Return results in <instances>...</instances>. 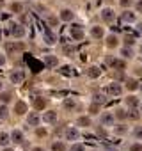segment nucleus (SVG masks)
I'll use <instances>...</instances> for the list:
<instances>
[{
  "instance_id": "f257e3e1",
  "label": "nucleus",
  "mask_w": 142,
  "mask_h": 151,
  "mask_svg": "<svg viewBox=\"0 0 142 151\" xmlns=\"http://www.w3.org/2000/svg\"><path fill=\"white\" fill-rule=\"evenodd\" d=\"M71 37H73L75 41H82L85 37V32H84L82 25H73L71 27Z\"/></svg>"
},
{
  "instance_id": "f03ea898",
  "label": "nucleus",
  "mask_w": 142,
  "mask_h": 151,
  "mask_svg": "<svg viewBox=\"0 0 142 151\" xmlns=\"http://www.w3.org/2000/svg\"><path fill=\"white\" fill-rule=\"evenodd\" d=\"M66 139H67V140H73V142L78 140V139H80V130H78L77 126H69V128L66 130Z\"/></svg>"
},
{
  "instance_id": "7ed1b4c3",
  "label": "nucleus",
  "mask_w": 142,
  "mask_h": 151,
  "mask_svg": "<svg viewBox=\"0 0 142 151\" xmlns=\"http://www.w3.org/2000/svg\"><path fill=\"white\" fill-rule=\"evenodd\" d=\"M11 34H13V37H16V39H22V37L25 36V29H23L22 25L14 23V25H11Z\"/></svg>"
},
{
  "instance_id": "20e7f679",
  "label": "nucleus",
  "mask_w": 142,
  "mask_h": 151,
  "mask_svg": "<svg viewBox=\"0 0 142 151\" xmlns=\"http://www.w3.org/2000/svg\"><path fill=\"white\" fill-rule=\"evenodd\" d=\"M43 121H44L46 124L57 123V112H55V110H46V112L43 114Z\"/></svg>"
},
{
  "instance_id": "39448f33",
  "label": "nucleus",
  "mask_w": 142,
  "mask_h": 151,
  "mask_svg": "<svg viewBox=\"0 0 142 151\" xmlns=\"http://www.w3.org/2000/svg\"><path fill=\"white\" fill-rule=\"evenodd\" d=\"M121 91H123V87H121L119 84H108L107 89H105V93H107V94H112V96L121 94Z\"/></svg>"
},
{
  "instance_id": "423d86ee",
  "label": "nucleus",
  "mask_w": 142,
  "mask_h": 151,
  "mask_svg": "<svg viewBox=\"0 0 142 151\" xmlns=\"http://www.w3.org/2000/svg\"><path fill=\"white\" fill-rule=\"evenodd\" d=\"M101 18H103V22H114V18H115V13H114V9H110V7H105V9L101 11Z\"/></svg>"
},
{
  "instance_id": "0eeeda50",
  "label": "nucleus",
  "mask_w": 142,
  "mask_h": 151,
  "mask_svg": "<svg viewBox=\"0 0 142 151\" xmlns=\"http://www.w3.org/2000/svg\"><path fill=\"white\" fill-rule=\"evenodd\" d=\"M14 114H16V116L27 114V103H25V101H16V103H14Z\"/></svg>"
},
{
  "instance_id": "6e6552de",
  "label": "nucleus",
  "mask_w": 142,
  "mask_h": 151,
  "mask_svg": "<svg viewBox=\"0 0 142 151\" xmlns=\"http://www.w3.org/2000/svg\"><path fill=\"white\" fill-rule=\"evenodd\" d=\"M43 64H44L46 68H55V66L59 64V59H57L55 55H46L44 60H43Z\"/></svg>"
},
{
  "instance_id": "1a4fd4ad",
  "label": "nucleus",
  "mask_w": 142,
  "mask_h": 151,
  "mask_svg": "<svg viewBox=\"0 0 142 151\" xmlns=\"http://www.w3.org/2000/svg\"><path fill=\"white\" fill-rule=\"evenodd\" d=\"M114 114H110V112H105L103 116H101V124L103 126H112L114 124Z\"/></svg>"
},
{
  "instance_id": "9d476101",
  "label": "nucleus",
  "mask_w": 142,
  "mask_h": 151,
  "mask_svg": "<svg viewBox=\"0 0 142 151\" xmlns=\"http://www.w3.org/2000/svg\"><path fill=\"white\" fill-rule=\"evenodd\" d=\"M11 140L16 142V144H22V142L25 140L23 132H22V130H13V133H11Z\"/></svg>"
},
{
  "instance_id": "9b49d317",
  "label": "nucleus",
  "mask_w": 142,
  "mask_h": 151,
  "mask_svg": "<svg viewBox=\"0 0 142 151\" xmlns=\"http://www.w3.org/2000/svg\"><path fill=\"white\" fill-rule=\"evenodd\" d=\"M59 18L62 20V22H71L75 18V13L71 11V9H64V11H60V14H59Z\"/></svg>"
},
{
  "instance_id": "f8f14e48",
  "label": "nucleus",
  "mask_w": 142,
  "mask_h": 151,
  "mask_svg": "<svg viewBox=\"0 0 142 151\" xmlns=\"http://www.w3.org/2000/svg\"><path fill=\"white\" fill-rule=\"evenodd\" d=\"M23 78H25L23 71H13V73H11V82H13V84H22Z\"/></svg>"
},
{
  "instance_id": "ddd939ff",
  "label": "nucleus",
  "mask_w": 142,
  "mask_h": 151,
  "mask_svg": "<svg viewBox=\"0 0 142 151\" xmlns=\"http://www.w3.org/2000/svg\"><path fill=\"white\" fill-rule=\"evenodd\" d=\"M87 75H89V78H98L100 75H101V69H100L98 66H91V68L87 69Z\"/></svg>"
},
{
  "instance_id": "4468645a",
  "label": "nucleus",
  "mask_w": 142,
  "mask_h": 151,
  "mask_svg": "<svg viewBox=\"0 0 142 151\" xmlns=\"http://www.w3.org/2000/svg\"><path fill=\"white\" fill-rule=\"evenodd\" d=\"M91 36H93V37H98V39H100V37H103V36H105V30H103V27H98V25H94V27L91 29Z\"/></svg>"
},
{
  "instance_id": "2eb2a0df",
  "label": "nucleus",
  "mask_w": 142,
  "mask_h": 151,
  "mask_svg": "<svg viewBox=\"0 0 142 151\" xmlns=\"http://www.w3.org/2000/svg\"><path fill=\"white\" fill-rule=\"evenodd\" d=\"M44 43L46 45H55V36H53V32L50 29L44 30Z\"/></svg>"
},
{
  "instance_id": "dca6fc26",
  "label": "nucleus",
  "mask_w": 142,
  "mask_h": 151,
  "mask_svg": "<svg viewBox=\"0 0 142 151\" xmlns=\"http://www.w3.org/2000/svg\"><path fill=\"white\" fill-rule=\"evenodd\" d=\"M39 121H41V117H39L36 112L29 114V117H27V123H29V124H32V126H37V124H39Z\"/></svg>"
},
{
  "instance_id": "f3484780",
  "label": "nucleus",
  "mask_w": 142,
  "mask_h": 151,
  "mask_svg": "<svg viewBox=\"0 0 142 151\" xmlns=\"http://www.w3.org/2000/svg\"><path fill=\"white\" fill-rule=\"evenodd\" d=\"M62 105H64V109H67V110H75V107H77V101H75V98H66Z\"/></svg>"
},
{
  "instance_id": "a211bd4d",
  "label": "nucleus",
  "mask_w": 142,
  "mask_h": 151,
  "mask_svg": "<svg viewBox=\"0 0 142 151\" xmlns=\"http://www.w3.org/2000/svg\"><path fill=\"white\" fill-rule=\"evenodd\" d=\"M77 126H91V117L89 116H82L77 119Z\"/></svg>"
},
{
  "instance_id": "6ab92c4d",
  "label": "nucleus",
  "mask_w": 142,
  "mask_h": 151,
  "mask_svg": "<svg viewBox=\"0 0 142 151\" xmlns=\"http://www.w3.org/2000/svg\"><path fill=\"white\" fill-rule=\"evenodd\" d=\"M11 142V135L6 132H0V146H7Z\"/></svg>"
},
{
  "instance_id": "aec40b11",
  "label": "nucleus",
  "mask_w": 142,
  "mask_h": 151,
  "mask_svg": "<svg viewBox=\"0 0 142 151\" xmlns=\"http://www.w3.org/2000/svg\"><path fill=\"white\" fill-rule=\"evenodd\" d=\"M44 107H46V100H44V98H36V100H34V109L43 110Z\"/></svg>"
},
{
  "instance_id": "412c9836",
  "label": "nucleus",
  "mask_w": 142,
  "mask_h": 151,
  "mask_svg": "<svg viewBox=\"0 0 142 151\" xmlns=\"http://www.w3.org/2000/svg\"><path fill=\"white\" fill-rule=\"evenodd\" d=\"M121 18H123V22H135V13H131V11H124V13L121 14Z\"/></svg>"
},
{
  "instance_id": "4be33fe9",
  "label": "nucleus",
  "mask_w": 142,
  "mask_h": 151,
  "mask_svg": "<svg viewBox=\"0 0 142 151\" xmlns=\"http://www.w3.org/2000/svg\"><path fill=\"white\" fill-rule=\"evenodd\" d=\"M108 62H110L115 69H124V62H123V60H119V59H110Z\"/></svg>"
},
{
  "instance_id": "5701e85b",
  "label": "nucleus",
  "mask_w": 142,
  "mask_h": 151,
  "mask_svg": "<svg viewBox=\"0 0 142 151\" xmlns=\"http://www.w3.org/2000/svg\"><path fill=\"white\" fill-rule=\"evenodd\" d=\"M7 116H9V109L6 107V103H2L0 105V119H7Z\"/></svg>"
},
{
  "instance_id": "b1692460",
  "label": "nucleus",
  "mask_w": 142,
  "mask_h": 151,
  "mask_svg": "<svg viewBox=\"0 0 142 151\" xmlns=\"http://www.w3.org/2000/svg\"><path fill=\"white\" fill-rule=\"evenodd\" d=\"M6 50L11 53V52H14V50H23V46H22V45H18V43H16V45H13V43H7V45H6Z\"/></svg>"
},
{
  "instance_id": "393cba45",
  "label": "nucleus",
  "mask_w": 142,
  "mask_h": 151,
  "mask_svg": "<svg viewBox=\"0 0 142 151\" xmlns=\"http://www.w3.org/2000/svg\"><path fill=\"white\" fill-rule=\"evenodd\" d=\"M52 151H66V144L64 142H53L52 144Z\"/></svg>"
},
{
  "instance_id": "a878e982",
  "label": "nucleus",
  "mask_w": 142,
  "mask_h": 151,
  "mask_svg": "<svg viewBox=\"0 0 142 151\" xmlns=\"http://www.w3.org/2000/svg\"><path fill=\"white\" fill-rule=\"evenodd\" d=\"M0 101H2V103L11 101V93L9 91H2V93H0Z\"/></svg>"
},
{
  "instance_id": "bb28decb",
  "label": "nucleus",
  "mask_w": 142,
  "mask_h": 151,
  "mask_svg": "<svg viewBox=\"0 0 142 151\" xmlns=\"http://www.w3.org/2000/svg\"><path fill=\"white\" fill-rule=\"evenodd\" d=\"M107 45H108L110 48L117 46V37H115V36H108V37H107Z\"/></svg>"
},
{
  "instance_id": "cd10ccee",
  "label": "nucleus",
  "mask_w": 142,
  "mask_h": 151,
  "mask_svg": "<svg viewBox=\"0 0 142 151\" xmlns=\"http://www.w3.org/2000/svg\"><path fill=\"white\" fill-rule=\"evenodd\" d=\"M126 103L133 109V107H137V105H138V100H137L135 96H128V98H126Z\"/></svg>"
},
{
  "instance_id": "c85d7f7f",
  "label": "nucleus",
  "mask_w": 142,
  "mask_h": 151,
  "mask_svg": "<svg viewBox=\"0 0 142 151\" xmlns=\"http://www.w3.org/2000/svg\"><path fill=\"white\" fill-rule=\"evenodd\" d=\"M89 112H91V114H98V112H100V103H98V101L91 103V105H89Z\"/></svg>"
},
{
  "instance_id": "c756f323",
  "label": "nucleus",
  "mask_w": 142,
  "mask_h": 151,
  "mask_svg": "<svg viewBox=\"0 0 142 151\" xmlns=\"http://www.w3.org/2000/svg\"><path fill=\"white\" fill-rule=\"evenodd\" d=\"M69 151H85V146H84V144H77V142H73V146L69 147Z\"/></svg>"
},
{
  "instance_id": "7c9ffc66",
  "label": "nucleus",
  "mask_w": 142,
  "mask_h": 151,
  "mask_svg": "<svg viewBox=\"0 0 142 151\" xmlns=\"http://www.w3.org/2000/svg\"><path fill=\"white\" fill-rule=\"evenodd\" d=\"M126 87H128L130 91H135V89L138 87V82H137V80H128V82H126Z\"/></svg>"
},
{
  "instance_id": "2f4dec72",
  "label": "nucleus",
  "mask_w": 142,
  "mask_h": 151,
  "mask_svg": "<svg viewBox=\"0 0 142 151\" xmlns=\"http://www.w3.org/2000/svg\"><path fill=\"white\" fill-rule=\"evenodd\" d=\"M32 66H34V71L37 73V71H41V69H43V66H44V64H41V62H37V60H32V62H30V68H32Z\"/></svg>"
},
{
  "instance_id": "473e14b6",
  "label": "nucleus",
  "mask_w": 142,
  "mask_h": 151,
  "mask_svg": "<svg viewBox=\"0 0 142 151\" xmlns=\"http://www.w3.org/2000/svg\"><path fill=\"white\" fill-rule=\"evenodd\" d=\"M121 55H123V57H131V55H133V50L126 46V48H123V50H121Z\"/></svg>"
},
{
  "instance_id": "72a5a7b5",
  "label": "nucleus",
  "mask_w": 142,
  "mask_h": 151,
  "mask_svg": "<svg viewBox=\"0 0 142 151\" xmlns=\"http://www.w3.org/2000/svg\"><path fill=\"white\" fill-rule=\"evenodd\" d=\"M133 137L142 139V126H135V128H133Z\"/></svg>"
},
{
  "instance_id": "f704fd0d",
  "label": "nucleus",
  "mask_w": 142,
  "mask_h": 151,
  "mask_svg": "<svg viewBox=\"0 0 142 151\" xmlns=\"http://www.w3.org/2000/svg\"><path fill=\"white\" fill-rule=\"evenodd\" d=\"M11 9H13V13H22L23 6H22V4H18V2H14V4L11 6Z\"/></svg>"
},
{
  "instance_id": "c9c22d12",
  "label": "nucleus",
  "mask_w": 142,
  "mask_h": 151,
  "mask_svg": "<svg viewBox=\"0 0 142 151\" xmlns=\"http://www.w3.org/2000/svg\"><path fill=\"white\" fill-rule=\"evenodd\" d=\"M64 53L66 55H73L75 53V48L73 46H64Z\"/></svg>"
},
{
  "instance_id": "e433bc0d",
  "label": "nucleus",
  "mask_w": 142,
  "mask_h": 151,
  "mask_svg": "<svg viewBox=\"0 0 142 151\" xmlns=\"http://www.w3.org/2000/svg\"><path fill=\"white\" fill-rule=\"evenodd\" d=\"M115 116H117V117H119V119H124V117H128V114H126V112H124V110H121V109H119V110H117V112H115Z\"/></svg>"
},
{
  "instance_id": "4c0bfd02",
  "label": "nucleus",
  "mask_w": 142,
  "mask_h": 151,
  "mask_svg": "<svg viewBox=\"0 0 142 151\" xmlns=\"http://www.w3.org/2000/svg\"><path fill=\"white\" fill-rule=\"evenodd\" d=\"M130 151H142V144H131Z\"/></svg>"
},
{
  "instance_id": "58836bf2",
  "label": "nucleus",
  "mask_w": 142,
  "mask_h": 151,
  "mask_svg": "<svg viewBox=\"0 0 142 151\" xmlns=\"http://www.w3.org/2000/svg\"><path fill=\"white\" fill-rule=\"evenodd\" d=\"M124 43H126V45L130 46V45H133V43H135V39H133L131 36H126V37H124Z\"/></svg>"
},
{
  "instance_id": "ea45409f",
  "label": "nucleus",
  "mask_w": 142,
  "mask_h": 151,
  "mask_svg": "<svg viewBox=\"0 0 142 151\" xmlns=\"http://www.w3.org/2000/svg\"><path fill=\"white\" fill-rule=\"evenodd\" d=\"M126 132V128L123 126V124H119V126H115V133H124Z\"/></svg>"
},
{
  "instance_id": "a19ab883",
  "label": "nucleus",
  "mask_w": 142,
  "mask_h": 151,
  "mask_svg": "<svg viewBox=\"0 0 142 151\" xmlns=\"http://www.w3.org/2000/svg\"><path fill=\"white\" fill-rule=\"evenodd\" d=\"M37 135H39V137H44V135H46V130H44V128H37Z\"/></svg>"
},
{
  "instance_id": "79ce46f5",
  "label": "nucleus",
  "mask_w": 142,
  "mask_h": 151,
  "mask_svg": "<svg viewBox=\"0 0 142 151\" xmlns=\"http://www.w3.org/2000/svg\"><path fill=\"white\" fill-rule=\"evenodd\" d=\"M121 6H123V7H128V6H131V0H121Z\"/></svg>"
},
{
  "instance_id": "37998d69",
  "label": "nucleus",
  "mask_w": 142,
  "mask_h": 151,
  "mask_svg": "<svg viewBox=\"0 0 142 151\" xmlns=\"http://www.w3.org/2000/svg\"><path fill=\"white\" fill-rule=\"evenodd\" d=\"M128 117H133V119H135V117H137V110H133V109H131V110H130V114H128Z\"/></svg>"
},
{
  "instance_id": "c03bdc74",
  "label": "nucleus",
  "mask_w": 142,
  "mask_h": 151,
  "mask_svg": "<svg viewBox=\"0 0 142 151\" xmlns=\"http://www.w3.org/2000/svg\"><path fill=\"white\" fill-rule=\"evenodd\" d=\"M137 11L142 13V0H138V2H137Z\"/></svg>"
},
{
  "instance_id": "a18cd8bd",
  "label": "nucleus",
  "mask_w": 142,
  "mask_h": 151,
  "mask_svg": "<svg viewBox=\"0 0 142 151\" xmlns=\"http://www.w3.org/2000/svg\"><path fill=\"white\" fill-rule=\"evenodd\" d=\"M4 64H6V57L0 53V66H4Z\"/></svg>"
},
{
  "instance_id": "49530a36",
  "label": "nucleus",
  "mask_w": 142,
  "mask_h": 151,
  "mask_svg": "<svg viewBox=\"0 0 142 151\" xmlns=\"http://www.w3.org/2000/svg\"><path fill=\"white\" fill-rule=\"evenodd\" d=\"M48 23H50V25H57V20H55V18H48Z\"/></svg>"
},
{
  "instance_id": "de8ad7c7",
  "label": "nucleus",
  "mask_w": 142,
  "mask_h": 151,
  "mask_svg": "<svg viewBox=\"0 0 142 151\" xmlns=\"http://www.w3.org/2000/svg\"><path fill=\"white\" fill-rule=\"evenodd\" d=\"M32 151H44L43 147H32Z\"/></svg>"
},
{
  "instance_id": "09e8293b",
  "label": "nucleus",
  "mask_w": 142,
  "mask_h": 151,
  "mask_svg": "<svg viewBox=\"0 0 142 151\" xmlns=\"http://www.w3.org/2000/svg\"><path fill=\"white\" fill-rule=\"evenodd\" d=\"M4 4H6V0H0V7H4Z\"/></svg>"
},
{
  "instance_id": "8fccbe9b",
  "label": "nucleus",
  "mask_w": 142,
  "mask_h": 151,
  "mask_svg": "<svg viewBox=\"0 0 142 151\" xmlns=\"http://www.w3.org/2000/svg\"><path fill=\"white\" fill-rule=\"evenodd\" d=\"M2 151H14V149H11V147H4Z\"/></svg>"
},
{
  "instance_id": "3c124183",
  "label": "nucleus",
  "mask_w": 142,
  "mask_h": 151,
  "mask_svg": "<svg viewBox=\"0 0 142 151\" xmlns=\"http://www.w3.org/2000/svg\"><path fill=\"white\" fill-rule=\"evenodd\" d=\"M105 151H115V149H114V147H107Z\"/></svg>"
},
{
  "instance_id": "603ef678",
  "label": "nucleus",
  "mask_w": 142,
  "mask_h": 151,
  "mask_svg": "<svg viewBox=\"0 0 142 151\" xmlns=\"http://www.w3.org/2000/svg\"><path fill=\"white\" fill-rule=\"evenodd\" d=\"M138 27H140V32H142V23H140V25H138Z\"/></svg>"
},
{
  "instance_id": "864d4df0",
  "label": "nucleus",
  "mask_w": 142,
  "mask_h": 151,
  "mask_svg": "<svg viewBox=\"0 0 142 151\" xmlns=\"http://www.w3.org/2000/svg\"><path fill=\"white\" fill-rule=\"evenodd\" d=\"M0 91H2V82H0Z\"/></svg>"
},
{
  "instance_id": "5fc2aeb1",
  "label": "nucleus",
  "mask_w": 142,
  "mask_h": 151,
  "mask_svg": "<svg viewBox=\"0 0 142 151\" xmlns=\"http://www.w3.org/2000/svg\"><path fill=\"white\" fill-rule=\"evenodd\" d=\"M140 112H142V103H140Z\"/></svg>"
},
{
  "instance_id": "6e6d98bb",
  "label": "nucleus",
  "mask_w": 142,
  "mask_h": 151,
  "mask_svg": "<svg viewBox=\"0 0 142 151\" xmlns=\"http://www.w3.org/2000/svg\"><path fill=\"white\" fill-rule=\"evenodd\" d=\"M140 52H142V46H140Z\"/></svg>"
}]
</instances>
